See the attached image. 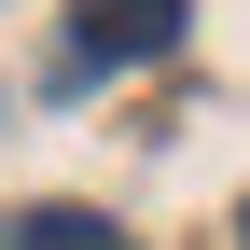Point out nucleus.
Masks as SVG:
<instances>
[{"instance_id": "nucleus-1", "label": "nucleus", "mask_w": 250, "mask_h": 250, "mask_svg": "<svg viewBox=\"0 0 250 250\" xmlns=\"http://www.w3.org/2000/svg\"><path fill=\"white\" fill-rule=\"evenodd\" d=\"M181 28H195V0H70L83 70H153V56H181Z\"/></svg>"}, {"instance_id": "nucleus-2", "label": "nucleus", "mask_w": 250, "mask_h": 250, "mask_svg": "<svg viewBox=\"0 0 250 250\" xmlns=\"http://www.w3.org/2000/svg\"><path fill=\"white\" fill-rule=\"evenodd\" d=\"M0 250H125V223H111V208H70V195H56V208H14V236H0Z\"/></svg>"}, {"instance_id": "nucleus-3", "label": "nucleus", "mask_w": 250, "mask_h": 250, "mask_svg": "<svg viewBox=\"0 0 250 250\" xmlns=\"http://www.w3.org/2000/svg\"><path fill=\"white\" fill-rule=\"evenodd\" d=\"M236 250H250V223H236Z\"/></svg>"}]
</instances>
